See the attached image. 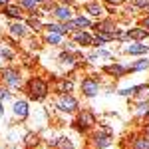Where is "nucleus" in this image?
Instances as JSON below:
<instances>
[{
    "instance_id": "5",
    "label": "nucleus",
    "mask_w": 149,
    "mask_h": 149,
    "mask_svg": "<svg viewBox=\"0 0 149 149\" xmlns=\"http://www.w3.org/2000/svg\"><path fill=\"white\" fill-rule=\"evenodd\" d=\"M92 143H93V147H95V149H105V147H109V145H111V129H109L107 125H103L102 131L93 133Z\"/></svg>"
},
{
    "instance_id": "36",
    "label": "nucleus",
    "mask_w": 149,
    "mask_h": 149,
    "mask_svg": "<svg viewBox=\"0 0 149 149\" xmlns=\"http://www.w3.org/2000/svg\"><path fill=\"white\" fill-rule=\"evenodd\" d=\"M105 2H111V4H121V2H125V0H105Z\"/></svg>"
},
{
    "instance_id": "17",
    "label": "nucleus",
    "mask_w": 149,
    "mask_h": 149,
    "mask_svg": "<svg viewBox=\"0 0 149 149\" xmlns=\"http://www.w3.org/2000/svg\"><path fill=\"white\" fill-rule=\"evenodd\" d=\"M56 92L62 95V93H72L74 92V81L68 80V78H64V80H60L56 84Z\"/></svg>"
},
{
    "instance_id": "25",
    "label": "nucleus",
    "mask_w": 149,
    "mask_h": 149,
    "mask_svg": "<svg viewBox=\"0 0 149 149\" xmlns=\"http://www.w3.org/2000/svg\"><path fill=\"white\" fill-rule=\"evenodd\" d=\"M56 149H74V141L70 137H58Z\"/></svg>"
},
{
    "instance_id": "13",
    "label": "nucleus",
    "mask_w": 149,
    "mask_h": 149,
    "mask_svg": "<svg viewBox=\"0 0 149 149\" xmlns=\"http://www.w3.org/2000/svg\"><path fill=\"white\" fill-rule=\"evenodd\" d=\"M127 72H129V68H125L123 64H107V66H103V74L113 76V78H121Z\"/></svg>"
},
{
    "instance_id": "19",
    "label": "nucleus",
    "mask_w": 149,
    "mask_h": 149,
    "mask_svg": "<svg viewBox=\"0 0 149 149\" xmlns=\"http://www.w3.org/2000/svg\"><path fill=\"white\" fill-rule=\"evenodd\" d=\"M24 145H26L28 149H36L38 145H40V137H38V133L28 131V133L24 135Z\"/></svg>"
},
{
    "instance_id": "10",
    "label": "nucleus",
    "mask_w": 149,
    "mask_h": 149,
    "mask_svg": "<svg viewBox=\"0 0 149 149\" xmlns=\"http://www.w3.org/2000/svg\"><path fill=\"white\" fill-rule=\"evenodd\" d=\"M125 54L127 56H147L149 46L143 44V42H131V44L125 48Z\"/></svg>"
},
{
    "instance_id": "33",
    "label": "nucleus",
    "mask_w": 149,
    "mask_h": 149,
    "mask_svg": "<svg viewBox=\"0 0 149 149\" xmlns=\"http://www.w3.org/2000/svg\"><path fill=\"white\" fill-rule=\"evenodd\" d=\"M95 54H97V58H105V60H109V58H111V54H109L107 50H103V48H97V50H95Z\"/></svg>"
},
{
    "instance_id": "34",
    "label": "nucleus",
    "mask_w": 149,
    "mask_h": 149,
    "mask_svg": "<svg viewBox=\"0 0 149 149\" xmlns=\"http://www.w3.org/2000/svg\"><path fill=\"white\" fill-rule=\"evenodd\" d=\"M141 26L149 30V12H147V16H143V20H141Z\"/></svg>"
},
{
    "instance_id": "20",
    "label": "nucleus",
    "mask_w": 149,
    "mask_h": 149,
    "mask_svg": "<svg viewBox=\"0 0 149 149\" xmlns=\"http://www.w3.org/2000/svg\"><path fill=\"white\" fill-rule=\"evenodd\" d=\"M143 70H149V58L141 56L137 62H133L129 66V72H143Z\"/></svg>"
},
{
    "instance_id": "21",
    "label": "nucleus",
    "mask_w": 149,
    "mask_h": 149,
    "mask_svg": "<svg viewBox=\"0 0 149 149\" xmlns=\"http://www.w3.org/2000/svg\"><path fill=\"white\" fill-rule=\"evenodd\" d=\"M24 22L28 24V28H32V32H40V30H44V24L40 22V18H36V16H26Z\"/></svg>"
},
{
    "instance_id": "31",
    "label": "nucleus",
    "mask_w": 149,
    "mask_h": 149,
    "mask_svg": "<svg viewBox=\"0 0 149 149\" xmlns=\"http://www.w3.org/2000/svg\"><path fill=\"white\" fill-rule=\"evenodd\" d=\"M133 6H135V8H141V10H147L149 0H133Z\"/></svg>"
},
{
    "instance_id": "29",
    "label": "nucleus",
    "mask_w": 149,
    "mask_h": 149,
    "mask_svg": "<svg viewBox=\"0 0 149 149\" xmlns=\"http://www.w3.org/2000/svg\"><path fill=\"white\" fill-rule=\"evenodd\" d=\"M113 36H115V40H119V42L131 40V38H129V32H127V30H121V28H117V30L113 32Z\"/></svg>"
},
{
    "instance_id": "1",
    "label": "nucleus",
    "mask_w": 149,
    "mask_h": 149,
    "mask_svg": "<svg viewBox=\"0 0 149 149\" xmlns=\"http://www.w3.org/2000/svg\"><path fill=\"white\" fill-rule=\"evenodd\" d=\"M48 92H50L48 81L38 78V76H34V78H30L26 81V93L30 95L32 102H44L48 97Z\"/></svg>"
},
{
    "instance_id": "30",
    "label": "nucleus",
    "mask_w": 149,
    "mask_h": 149,
    "mask_svg": "<svg viewBox=\"0 0 149 149\" xmlns=\"http://www.w3.org/2000/svg\"><path fill=\"white\" fill-rule=\"evenodd\" d=\"M10 97H12L10 88H0V102H8Z\"/></svg>"
},
{
    "instance_id": "12",
    "label": "nucleus",
    "mask_w": 149,
    "mask_h": 149,
    "mask_svg": "<svg viewBox=\"0 0 149 149\" xmlns=\"http://www.w3.org/2000/svg\"><path fill=\"white\" fill-rule=\"evenodd\" d=\"M8 32H10L14 38H24V36L30 32V28H28V24L22 22V20H16V22H12L8 26Z\"/></svg>"
},
{
    "instance_id": "11",
    "label": "nucleus",
    "mask_w": 149,
    "mask_h": 149,
    "mask_svg": "<svg viewBox=\"0 0 149 149\" xmlns=\"http://www.w3.org/2000/svg\"><path fill=\"white\" fill-rule=\"evenodd\" d=\"M2 14L6 16V18H12V20H22V6L20 4H6V6H2Z\"/></svg>"
},
{
    "instance_id": "28",
    "label": "nucleus",
    "mask_w": 149,
    "mask_h": 149,
    "mask_svg": "<svg viewBox=\"0 0 149 149\" xmlns=\"http://www.w3.org/2000/svg\"><path fill=\"white\" fill-rule=\"evenodd\" d=\"M18 4L22 6V10H28V12H34L36 6H38L36 0H18Z\"/></svg>"
},
{
    "instance_id": "38",
    "label": "nucleus",
    "mask_w": 149,
    "mask_h": 149,
    "mask_svg": "<svg viewBox=\"0 0 149 149\" xmlns=\"http://www.w3.org/2000/svg\"><path fill=\"white\" fill-rule=\"evenodd\" d=\"M36 2H38V6H40V4H46V2H50V0H36Z\"/></svg>"
},
{
    "instance_id": "8",
    "label": "nucleus",
    "mask_w": 149,
    "mask_h": 149,
    "mask_svg": "<svg viewBox=\"0 0 149 149\" xmlns=\"http://www.w3.org/2000/svg\"><path fill=\"white\" fill-rule=\"evenodd\" d=\"M12 111H14V115L18 119H26L30 115V103H28V100H16L14 105H12Z\"/></svg>"
},
{
    "instance_id": "23",
    "label": "nucleus",
    "mask_w": 149,
    "mask_h": 149,
    "mask_svg": "<svg viewBox=\"0 0 149 149\" xmlns=\"http://www.w3.org/2000/svg\"><path fill=\"white\" fill-rule=\"evenodd\" d=\"M133 149H149V135H139L133 139Z\"/></svg>"
},
{
    "instance_id": "9",
    "label": "nucleus",
    "mask_w": 149,
    "mask_h": 149,
    "mask_svg": "<svg viewBox=\"0 0 149 149\" xmlns=\"http://www.w3.org/2000/svg\"><path fill=\"white\" fill-rule=\"evenodd\" d=\"M72 40L76 42V44H80V46H92L93 44V34L92 32H88V30H78V32H74L72 34Z\"/></svg>"
},
{
    "instance_id": "26",
    "label": "nucleus",
    "mask_w": 149,
    "mask_h": 149,
    "mask_svg": "<svg viewBox=\"0 0 149 149\" xmlns=\"http://www.w3.org/2000/svg\"><path fill=\"white\" fill-rule=\"evenodd\" d=\"M46 42H48V44H62V42H64V34L46 32Z\"/></svg>"
},
{
    "instance_id": "18",
    "label": "nucleus",
    "mask_w": 149,
    "mask_h": 149,
    "mask_svg": "<svg viewBox=\"0 0 149 149\" xmlns=\"http://www.w3.org/2000/svg\"><path fill=\"white\" fill-rule=\"evenodd\" d=\"M74 22H76V26H78L80 30H88V28L93 26V22L90 20V16H86V14H76V16H74Z\"/></svg>"
},
{
    "instance_id": "40",
    "label": "nucleus",
    "mask_w": 149,
    "mask_h": 149,
    "mask_svg": "<svg viewBox=\"0 0 149 149\" xmlns=\"http://www.w3.org/2000/svg\"><path fill=\"white\" fill-rule=\"evenodd\" d=\"M145 121H149V111H147V115H145Z\"/></svg>"
},
{
    "instance_id": "24",
    "label": "nucleus",
    "mask_w": 149,
    "mask_h": 149,
    "mask_svg": "<svg viewBox=\"0 0 149 149\" xmlns=\"http://www.w3.org/2000/svg\"><path fill=\"white\" fill-rule=\"evenodd\" d=\"M46 32H56V34H64L66 36V30H64V24L62 22H56V24H46L44 26Z\"/></svg>"
},
{
    "instance_id": "27",
    "label": "nucleus",
    "mask_w": 149,
    "mask_h": 149,
    "mask_svg": "<svg viewBox=\"0 0 149 149\" xmlns=\"http://www.w3.org/2000/svg\"><path fill=\"white\" fill-rule=\"evenodd\" d=\"M149 111V100H145V102H139L137 103V109H135V115L137 117H145Z\"/></svg>"
},
{
    "instance_id": "39",
    "label": "nucleus",
    "mask_w": 149,
    "mask_h": 149,
    "mask_svg": "<svg viewBox=\"0 0 149 149\" xmlns=\"http://www.w3.org/2000/svg\"><path fill=\"white\" fill-rule=\"evenodd\" d=\"M2 113H4V107H2V102H0V117H2Z\"/></svg>"
},
{
    "instance_id": "22",
    "label": "nucleus",
    "mask_w": 149,
    "mask_h": 149,
    "mask_svg": "<svg viewBox=\"0 0 149 149\" xmlns=\"http://www.w3.org/2000/svg\"><path fill=\"white\" fill-rule=\"evenodd\" d=\"M60 62H62V66H74L76 64V56L72 54V52H68V50H64L62 54H60Z\"/></svg>"
},
{
    "instance_id": "37",
    "label": "nucleus",
    "mask_w": 149,
    "mask_h": 149,
    "mask_svg": "<svg viewBox=\"0 0 149 149\" xmlns=\"http://www.w3.org/2000/svg\"><path fill=\"white\" fill-rule=\"evenodd\" d=\"M12 0H0V6H6V4H10Z\"/></svg>"
},
{
    "instance_id": "32",
    "label": "nucleus",
    "mask_w": 149,
    "mask_h": 149,
    "mask_svg": "<svg viewBox=\"0 0 149 149\" xmlns=\"http://www.w3.org/2000/svg\"><path fill=\"white\" fill-rule=\"evenodd\" d=\"M0 56H2V58H8V60H12V58H14V54H12L10 48H0Z\"/></svg>"
},
{
    "instance_id": "41",
    "label": "nucleus",
    "mask_w": 149,
    "mask_h": 149,
    "mask_svg": "<svg viewBox=\"0 0 149 149\" xmlns=\"http://www.w3.org/2000/svg\"><path fill=\"white\" fill-rule=\"evenodd\" d=\"M147 12H149V8H147Z\"/></svg>"
},
{
    "instance_id": "15",
    "label": "nucleus",
    "mask_w": 149,
    "mask_h": 149,
    "mask_svg": "<svg viewBox=\"0 0 149 149\" xmlns=\"http://www.w3.org/2000/svg\"><path fill=\"white\" fill-rule=\"evenodd\" d=\"M92 28H95L97 32H107V34H113L115 30H117V26H115L109 18H103V20H100V22H95Z\"/></svg>"
},
{
    "instance_id": "16",
    "label": "nucleus",
    "mask_w": 149,
    "mask_h": 149,
    "mask_svg": "<svg viewBox=\"0 0 149 149\" xmlns=\"http://www.w3.org/2000/svg\"><path fill=\"white\" fill-rule=\"evenodd\" d=\"M86 14H88V16H97V18H102L103 16V6L100 2H95V0H90V2H86Z\"/></svg>"
},
{
    "instance_id": "4",
    "label": "nucleus",
    "mask_w": 149,
    "mask_h": 149,
    "mask_svg": "<svg viewBox=\"0 0 149 149\" xmlns=\"http://www.w3.org/2000/svg\"><path fill=\"white\" fill-rule=\"evenodd\" d=\"M2 81H4L6 88H10V90H20V88H22V76H20L18 70H14V68L2 70Z\"/></svg>"
},
{
    "instance_id": "35",
    "label": "nucleus",
    "mask_w": 149,
    "mask_h": 149,
    "mask_svg": "<svg viewBox=\"0 0 149 149\" xmlns=\"http://www.w3.org/2000/svg\"><path fill=\"white\" fill-rule=\"evenodd\" d=\"M62 4H66V6H74L76 4V0H60Z\"/></svg>"
},
{
    "instance_id": "2",
    "label": "nucleus",
    "mask_w": 149,
    "mask_h": 149,
    "mask_svg": "<svg viewBox=\"0 0 149 149\" xmlns=\"http://www.w3.org/2000/svg\"><path fill=\"white\" fill-rule=\"evenodd\" d=\"M72 127H76L80 133H86L92 127H95V115H93V111L92 109H81V111H78V117L72 123Z\"/></svg>"
},
{
    "instance_id": "14",
    "label": "nucleus",
    "mask_w": 149,
    "mask_h": 149,
    "mask_svg": "<svg viewBox=\"0 0 149 149\" xmlns=\"http://www.w3.org/2000/svg\"><path fill=\"white\" fill-rule=\"evenodd\" d=\"M127 32H129V38H131L133 42H145L149 38V30L143 28V26H133V28H129Z\"/></svg>"
},
{
    "instance_id": "6",
    "label": "nucleus",
    "mask_w": 149,
    "mask_h": 149,
    "mask_svg": "<svg viewBox=\"0 0 149 149\" xmlns=\"http://www.w3.org/2000/svg\"><path fill=\"white\" fill-rule=\"evenodd\" d=\"M54 18H56L58 22H70V20H74V16H76V12L72 6H66V4H60V6H54Z\"/></svg>"
},
{
    "instance_id": "7",
    "label": "nucleus",
    "mask_w": 149,
    "mask_h": 149,
    "mask_svg": "<svg viewBox=\"0 0 149 149\" xmlns=\"http://www.w3.org/2000/svg\"><path fill=\"white\" fill-rule=\"evenodd\" d=\"M81 93L86 95V97H95L97 93H100V81L95 80V78H84L81 80Z\"/></svg>"
},
{
    "instance_id": "3",
    "label": "nucleus",
    "mask_w": 149,
    "mask_h": 149,
    "mask_svg": "<svg viewBox=\"0 0 149 149\" xmlns=\"http://www.w3.org/2000/svg\"><path fill=\"white\" fill-rule=\"evenodd\" d=\"M56 107L62 111V113H78L80 102H78L76 95H72V93H62V95L56 100Z\"/></svg>"
}]
</instances>
